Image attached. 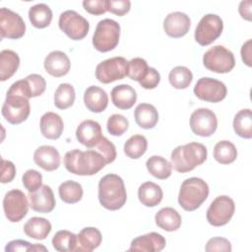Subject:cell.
Wrapping results in <instances>:
<instances>
[{
  "label": "cell",
  "mask_w": 252,
  "mask_h": 252,
  "mask_svg": "<svg viewBox=\"0 0 252 252\" xmlns=\"http://www.w3.org/2000/svg\"><path fill=\"white\" fill-rule=\"evenodd\" d=\"M148 141L143 135H133L124 144L125 155L133 159L141 158L147 151Z\"/></svg>",
  "instance_id": "obj_39"
},
{
  "label": "cell",
  "mask_w": 252,
  "mask_h": 252,
  "mask_svg": "<svg viewBox=\"0 0 252 252\" xmlns=\"http://www.w3.org/2000/svg\"><path fill=\"white\" fill-rule=\"evenodd\" d=\"M137 125L143 129H153L158 121V112L151 103H140L134 110Z\"/></svg>",
  "instance_id": "obj_26"
},
{
  "label": "cell",
  "mask_w": 252,
  "mask_h": 252,
  "mask_svg": "<svg viewBox=\"0 0 252 252\" xmlns=\"http://www.w3.org/2000/svg\"><path fill=\"white\" fill-rule=\"evenodd\" d=\"M235 211L234 201L226 196H218L207 210V220L213 226L225 225L232 218Z\"/></svg>",
  "instance_id": "obj_11"
},
{
  "label": "cell",
  "mask_w": 252,
  "mask_h": 252,
  "mask_svg": "<svg viewBox=\"0 0 252 252\" xmlns=\"http://www.w3.org/2000/svg\"><path fill=\"white\" fill-rule=\"evenodd\" d=\"M59 29L71 39L81 40L87 36L90 24L79 13L73 10H67L60 14L58 21Z\"/></svg>",
  "instance_id": "obj_8"
},
{
  "label": "cell",
  "mask_w": 252,
  "mask_h": 252,
  "mask_svg": "<svg viewBox=\"0 0 252 252\" xmlns=\"http://www.w3.org/2000/svg\"><path fill=\"white\" fill-rule=\"evenodd\" d=\"M251 5H252L251 0L240 2L238 12H239L242 19H245L247 21H251Z\"/></svg>",
  "instance_id": "obj_52"
},
{
  "label": "cell",
  "mask_w": 252,
  "mask_h": 252,
  "mask_svg": "<svg viewBox=\"0 0 252 252\" xmlns=\"http://www.w3.org/2000/svg\"><path fill=\"white\" fill-rule=\"evenodd\" d=\"M29 19L34 28L44 29L48 27L52 21V11L49 6L44 3L35 4L29 10Z\"/></svg>",
  "instance_id": "obj_31"
},
{
  "label": "cell",
  "mask_w": 252,
  "mask_h": 252,
  "mask_svg": "<svg viewBox=\"0 0 252 252\" xmlns=\"http://www.w3.org/2000/svg\"><path fill=\"white\" fill-rule=\"evenodd\" d=\"M119 37V24L112 19H103L96 25L93 35V45L99 52H108L118 45Z\"/></svg>",
  "instance_id": "obj_5"
},
{
  "label": "cell",
  "mask_w": 252,
  "mask_h": 252,
  "mask_svg": "<svg viewBox=\"0 0 252 252\" xmlns=\"http://www.w3.org/2000/svg\"><path fill=\"white\" fill-rule=\"evenodd\" d=\"M76 94L74 87L68 83L60 84L54 94V104L59 109H67L74 104Z\"/></svg>",
  "instance_id": "obj_37"
},
{
  "label": "cell",
  "mask_w": 252,
  "mask_h": 252,
  "mask_svg": "<svg viewBox=\"0 0 252 252\" xmlns=\"http://www.w3.org/2000/svg\"><path fill=\"white\" fill-rule=\"evenodd\" d=\"M251 39H248L247 41H245L243 43V45L241 46V50H240V53H241V58H242V61L248 66V67H251Z\"/></svg>",
  "instance_id": "obj_51"
},
{
  "label": "cell",
  "mask_w": 252,
  "mask_h": 252,
  "mask_svg": "<svg viewBox=\"0 0 252 252\" xmlns=\"http://www.w3.org/2000/svg\"><path fill=\"white\" fill-rule=\"evenodd\" d=\"M31 106L29 98L24 95L8 93L2 106V115L10 124H21L30 115Z\"/></svg>",
  "instance_id": "obj_7"
},
{
  "label": "cell",
  "mask_w": 252,
  "mask_h": 252,
  "mask_svg": "<svg viewBox=\"0 0 252 252\" xmlns=\"http://www.w3.org/2000/svg\"><path fill=\"white\" fill-rule=\"evenodd\" d=\"M101 126L98 122L91 119L82 121L76 130V138L87 148H93L102 139Z\"/></svg>",
  "instance_id": "obj_17"
},
{
  "label": "cell",
  "mask_w": 252,
  "mask_h": 252,
  "mask_svg": "<svg viewBox=\"0 0 252 252\" xmlns=\"http://www.w3.org/2000/svg\"><path fill=\"white\" fill-rule=\"evenodd\" d=\"M207 148L201 143L191 142L180 145L171 152V165L177 172H189L201 165L207 159Z\"/></svg>",
  "instance_id": "obj_3"
},
{
  "label": "cell",
  "mask_w": 252,
  "mask_h": 252,
  "mask_svg": "<svg viewBox=\"0 0 252 252\" xmlns=\"http://www.w3.org/2000/svg\"><path fill=\"white\" fill-rule=\"evenodd\" d=\"M84 9L92 15H102L106 10V0H85L83 1Z\"/></svg>",
  "instance_id": "obj_49"
},
{
  "label": "cell",
  "mask_w": 252,
  "mask_h": 252,
  "mask_svg": "<svg viewBox=\"0 0 252 252\" xmlns=\"http://www.w3.org/2000/svg\"><path fill=\"white\" fill-rule=\"evenodd\" d=\"M52 246L60 252H71L77 249V235L69 230H58L52 238Z\"/></svg>",
  "instance_id": "obj_35"
},
{
  "label": "cell",
  "mask_w": 252,
  "mask_h": 252,
  "mask_svg": "<svg viewBox=\"0 0 252 252\" xmlns=\"http://www.w3.org/2000/svg\"><path fill=\"white\" fill-rule=\"evenodd\" d=\"M28 197L30 207L35 212L48 214L55 208V197L52 189L48 185H42L36 191L29 192Z\"/></svg>",
  "instance_id": "obj_16"
},
{
  "label": "cell",
  "mask_w": 252,
  "mask_h": 252,
  "mask_svg": "<svg viewBox=\"0 0 252 252\" xmlns=\"http://www.w3.org/2000/svg\"><path fill=\"white\" fill-rule=\"evenodd\" d=\"M20 66L19 55L11 50L4 49L0 52V81L4 82L10 79Z\"/></svg>",
  "instance_id": "obj_30"
},
{
  "label": "cell",
  "mask_w": 252,
  "mask_h": 252,
  "mask_svg": "<svg viewBox=\"0 0 252 252\" xmlns=\"http://www.w3.org/2000/svg\"><path fill=\"white\" fill-rule=\"evenodd\" d=\"M43 66L49 75L59 78L68 74L71 63L66 53L60 50H54L45 57Z\"/></svg>",
  "instance_id": "obj_20"
},
{
  "label": "cell",
  "mask_w": 252,
  "mask_h": 252,
  "mask_svg": "<svg viewBox=\"0 0 252 252\" xmlns=\"http://www.w3.org/2000/svg\"><path fill=\"white\" fill-rule=\"evenodd\" d=\"M205 250L208 252H213V251L229 252L231 251V244L226 238L213 237L208 240Z\"/></svg>",
  "instance_id": "obj_47"
},
{
  "label": "cell",
  "mask_w": 252,
  "mask_h": 252,
  "mask_svg": "<svg viewBox=\"0 0 252 252\" xmlns=\"http://www.w3.org/2000/svg\"><path fill=\"white\" fill-rule=\"evenodd\" d=\"M190 128L197 136H212L218 128V119L215 112L209 108L194 110L190 116Z\"/></svg>",
  "instance_id": "obj_15"
},
{
  "label": "cell",
  "mask_w": 252,
  "mask_h": 252,
  "mask_svg": "<svg viewBox=\"0 0 252 252\" xmlns=\"http://www.w3.org/2000/svg\"><path fill=\"white\" fill-rule=\"evenodd\" d=\"M191 20L189 16L182 12L169 13L163 21V30L165 33L173 38L184 36L190 29Z\"/></svg>",
  "instance_id": "obj_18"
},
{
  "label": "cell",
  "mask_w": 252,
  "mask_h": 252,
  "mask_svg": "<svg viewBox=\"0 0 252 252\" xmlns=\"http://www.w3.org/2000/svg\"><path fill=\"white\" fill-rule=\"evenodd\" d=\"M131 8L129 0H106V10L116 16L122 17L126 15Z\"/></svg>",
  "instance_id": "obj_46"
},
{
  "label": "cell",
  "mask_w": 252,
  "mask_h": 252,
  "mask_svg": "<svg viewBox=\"0 0 252 252\" xmlns=\"http://www.w3.org/2000/svg\"><path fill=\"white\" fill-rule=\"evenodd\" d=\"M29 202L25 193L19 189L8 191L3 199V210L5 217L11 222L22 220L28 214Z\"/></svg>",
  "instance_id": "obj_12"
},
{
  "label": "cell",
  "mask_w": 252,
  "mask_h": 252,
  "mask_svg": "<svg viewBox=\"0 0 252 252\" xmlns=\"http://www.w3.org/2000/svg\"><path fill=\"white\" fill-rule=\"evenodd\" d=\"M24 187L31 193L42 186V175L35 169L27 170L22 177Z\"/></svg>",
  "instance_id": "obj_42"
},
{
  "label": "cell",
  "mask_w": 252,
  "mask_h": 252,
  "mask_svg": "<svg viewBox=\"0 0 252 252\" xmlns=\"http://www.w3.org/2000/svg\"><path fill=\"white\" fill-rule=\"evenodd\" d=\"M156 224L165 231L177 230L182 222L180 214L171 207L160 209L155 216Z\"/></svg>",
  "instance_id": "obj_27"
},
{
  "label": "cell",
  "mask_w": 252,
  "mask_h": 252,
  "mask_svg": "<svg viewBox=\"0 0 252 252\" xmlns=\"http://www.w3.org/2000/svg\"><path fill=\"white\" fill-rule=\"evenodd\" d=\"M194 94L201 100L215 103L225 98L227 89L222 82L217 79L203 77L197 81L194 87Z\"/></svg>",
  "instance_id": "obj_13"
},
{
  "label": "cell",
  "mask_w": 252,
  "mask_h": 252,
  "mask_svg": "<svg viewBox=\"0 0 252 252\" xmlns=\"http://www.w3.org/2000/svg\"><path fill=\"white\" fill-rule=\"evenodd\" d=\"M35 164L46 171H53L60 165L61 158L59 152L53 146L43 145L38 147L33 154Z\"/></svg>",
  "instance_id": "obj_21"
},
{
  "label": "cell",
  "mask_w": 252,
  "mask_h": 252,
  "mask_svg": "<svg viewBox=\"0 0 252 252\" xmlns=\"http://www.w3.org/2000/svg\"><path fill=\"white\" fill-rule=\"evenodd\" d=\"M162 197L163 193L160 186L152 181L144 182L138 189V198L146 207L158 206L161 202Z\"/></svg>",
  "instance_id": "obj_29"
},
{
  "label": "cell",
  "mask_w": 252,
  "mask_h": 252,
  "mask_svg": "<svg viewBox=\"0 0 252 252\" xmlns=\"http://www.w3.org/2000/svg\"><path fill=\"white\" fill-rule=\"evenodd\" d=\"M39 127L43 137L49 140H56L62 135L64 123L60 115L55 112L48 111L41 116Z\"/></svg>",
  "instance_id": "obj_22"
},
{
  "label": "cell",
  "mask_w": 252,
  "mask_h": 252,
  "mask_svg": "<svg viewBox=\"0 0 252 252\" xmlns=\"http://www.w3.org/2000/svg\"><path fill=\"white\" fill-rule=\"evenodd\" d=\"M103 157L96 151L78 149L71 150L65 154L64 165L66 169L76 175L91 176L96 174L105 166Z\"/></svg>",
  "instance_id": "obj_1"
},
{
  "label": "cell",
  "mask_w": 252,
  "mask_h": 252,
  "mask_svg": "<svg viewBox=\"0 0 252 252\" xmlns=\"http://www.w3.org/2000/svg\"><path fill=\"white\" fill-rule=\"evenodd\" d=\"M26 32V24L22 17L8 9H0V33L1 38H10V39H19L24 36Z\"/></svg>",
  "instance_id": "obj_14"
},
{
  "label": "cell",
  "mask_w": 252,
  "mask_h": 252,
  "mask_svg": "<svg viewBox=\"0 0 252 252\" xmlns=\"http://www.w3.org/2000/svg\"><path fill=\"white\" fill-rule=\"evenodd\" d=\"M16 176V167L15 164L7 159L2 158L1 163V182L9 183Z\"/></svg>",
  "instance_id": "obj_50"
},
{
  "label": "cell",
  "mask_w": 252,
  "mask_h": 252,
  "mask_svg": "<svg viewBox=\"0 0 252 252\" xmlns=\"http://www.w3.org/2000/svg\"><path fill=\"white\" fill-rule=\"evenodd\" d=\"M160 82L159 73L153 67H149V70L144 79L139 83L142 88L146 90H153L158 87Z\"/></svg>",
  "instance_id": "obj_48"
},
{
  "label": "cell",
  "mask_w": 252,
  "mask_h": 252,
  "mask_svg": "<svg viewBox=\"0 0 252 252\" xmlns=\"http://www.w3.org/2000/svg\"><path fill=\"white\" fill-rule=\"evenodd\" d=\"M96 147H97L98 153L103 157L106 164L111 163L115 160L117 156L115 146L107 138L102 137V139L98 142Z\"/></svg>",
  "instance_id": "obj_45"
},
{
  "label": "cell",
  "mask_w": 252,
  "mask_h": 252,
  "mask_svg": "<svg viewBox=\"0 0 252 252\" xmlns=\"http://www.w3.org/2000/svg\"><path fill=\"white\" fill-rule=\"evenodd\" d=\"M128 126V119L121 114H112L111 116H109L106 123V129L108 133L112 136L123 135L127 131Z\"/></svg>",
  "instance_id": "obj_41"
},
{
  "label": "cell",
  "mask_w": 252,
  "mask_h": 252,
  "mask_svg": "<svg viewBox=\"0 0 252 252\" xmlns=\"http://www.w3.org/2000/svg\"><path fill=\"white\" fill-rule=\"evenodd\" d=\"M52 229L51 223L48 220L39 217H32L27 220L24 225V232L27 236L36 239L43 240L47 237Z\"/></svg>",
  "instance_id": "obj_28"
},
{
  "label": "cell",
  "mask_w": 252,
  "mask_h": 252,
  "mask_svg": "<svg viewBox=\"0 0 252 252\" xmlns=\"http://www.w3.org/2000/svg\"><path fill=\"white\" fill-rule=\"evenodd\" d=\"M214 158L221 164H229L236 159L237 150L231 142L222 140L215 145Z\"/></svg>",
  "instance_id": "obj_36"
},
{
  "label": "cell",
  "mask_w": 252,
  "mask_h": 252,
  "mask_svg": "<svg viewBox=\"0 0 252 252\" xmlns=\"http://www.w3.org/2000/svg\"><path fill=\"white\" fill-rule=\"evenodd\" d=\"M204 66L215 73L230 72L235 66L233 53L222 45H215L208 49L203 56Z\"/></svg>",
  "instance_id": "obj_6"
},
{
  "label": "cell",
  "mask_w": 252,
  "mask_h": 252,
  "mask_svg": "<svg viewBox=\"0 0 252 252\" xmlns=\"http://www.w3.org/2000/svg\"><path fill=\"white\" fill-rule=\"evenodd\" d=\"M193 80V74L189 68L185 66L174 67L168 75L170 85L177 90H184L190 86Z\"/></svg>",
  "instance_id": "obj_38"
},
{
  "label": "cell",
  "mask_w": 252,
  "mask_h": 252,
  "mask_svg": "<svg viewBox=\"0 0 252 252\" xmlns=\"http://www.w3.org/2000/svg\"><path fill=\"white\" fill-rule=\"evenodd\" d=\"M101 240H102L101 233L96 227H93V226L85 227L77 234L76 251L91 252L100 245Z\"/></svg>",
  "instance_id": "obj_25"
},
{
  "label": "cell",
  "mask_w": 252,
  "mask_h": 252,
  "mask_svg": "<svg viewBox=\"0 0 252 252\" xmlns=\"http://www.w3.org/2000/svg\"><path fill=\"white\" fill-rule=\"evenodd\" d=\"M6 252H14V251H47V249L39 244H32L26 240H12L7 243L5 247Z\"/></svg>",
  "instance_id": "obj_44"
},
{
  "label": "cell",
  "mask_w": 252,
  "mask_h": 252,
  "mask_svg": "<svg viewBox=\"0 0 252 252\" xmlns=\"http://www.w3.org/2000/svg\"><path fill=\"white\" fill-rule=\"evenodd\" d=\"M112 103L119 109H130L136 103L137 93L130 85L122 84L114 87L110 93Z\"/></svg>",
  "instance_id": "obj_24"
},
{
  "label": "cell",
  "mask_w": 252,
  "mask_h": 252,
  "mask_svg": "<svg viewBox=\"0 0 252 252\" xmlns=\"http://www.w3.org/2000/svg\"><path fill=\"white\" fill-rule=\"evenodd\" d=\"M208 196V184L202 178L190 177L185 179L180 186L178 204L183 210L193 212L207 200Z\"/></svg>",
  "instance_id": "obj_4"
},
{
  "label": "cell",
  "mask_w": 252,
  "mask_h": 252,
  "mask_svg": "<svg viewBox=\"0 0 252 252\" xmlns=\"http://www.w3.org/2000/svg\"><path fill=\"white\" fill-rule=\"evenodd\" d=\"M98 201L109 211L121 209L127 201L123 179L114 173L104 175L98 182Z\"/></svg>",
  "instance_id": "obj_2"
},
{
  "label": "cell",
  "mask_w": 252,
  "mask_h": 252,
  "mask_svg": "<svg viewBox=\"0 0 252 252\" xmlns=\"http://www.w3.org/2000/svg\"><path fill=\"white\" fill-rule=\"evenodd\" d=\"M146 167L154 177L160 180L168 178L172 172L171 163L160 156H153L149 158L146 161Z\"/></svg>",
  "instance_id": "obj_32"
},
{
  "label": "cell",
  "mask_w": 252,
  "mask_h": 252,
  "mask_svg": "<svg viewBox=\"0 0 252 252\" xmlns=\"http://www.w3.org/2000/svg\"><path fill=\"white\" fill-rule=\"evenodd\" d=\"M84 102L90 111L100 113L108 105V95L101 88L91 86L84 93Z\"/></svg>",
  "instance_id": "obj_23"
},
{
  "label": "cell",
  "mask_w": 252,
  "mask_h": 252,
  "mask_svg": "<svg viewBox=\"0 0 252 252\" xmlns=\"http://www.w3.org/2000/svg\"><path fill=\"white\" fill-rule=\"evenodd\" d=\"M128 74V61L121 56L108 58L97 64L95 78L102 84L122 80Z\"/></svg>",
  "instance_id": "obj_9"
},
{
  "label": "cell",
  "mask_w": 252,
  "mask_h": 252,
  "mask_svg": "<svg viewBox=\"0 0 252 252\" xmlns=\"http://www.w3.org/2000/svg\"><path fill=\"white\" fill-rule=\"evenodd\" d=\"M25 79L28 83L32 97L39 96L44 93L46 88V82L41 75L31 74L27 76Z\"/></svg>",
  "instance_id": "obj_43"
},
{
  "label": "cell",
  "mask_w": 252,
  "mask_h": 252,
  "mask_svg": "<svg viewBox=\"0 0 252 252\" xmlns=\"http://www.w3.org/2000/svg\"><path fill=\"white\" fill-rule=\"evenodd\" d=\"M165 238L158 232H150L134 238L129 247V251L159 252L165 247Z\"/></svg>",
  "instance_id": "obj_19"
},
{
  "label": "cell",
  "mask_w": 252,
  "mask_h": 252,
  "mask_svg": "<svg viewBox=\"0 0 252 252\" xmlns=\"http://www.w3.org/2000/svg\"><path fill=\"white\" fill-rule=\"evenodd\" d=\"M148 70L149 66L147 61L141 57H136L128 61L127 76L133 81H137L140 83L146 76Z\"/></svg>",
  "instance_id": "obj_40"
},
{
  "label": "cell",
  "mask_w": 252,
  "mask_h": 252,
  "mask_svg": "<svg viewBox=\"0 0 252 252\" xmlns=\"http://www.w3.org/2000/svg\"><path fill=\"white\" fill-rule=\"evenodd\" d=\"M233 130L241 138H252V112L250 108L241 109L235 114Z\"/></svg>",
  "instance_id": "obj_33"
},
{
  "label": "cell",
  "mask_w": 252,
  "mask_h": 252,
  "mask_svg": "<svg viewBox=\"0 0 252 252\" xmlns=\"http://www.w3.org/2000/svg\"><path fill=\"white\" fill-rule=\"evenodd\" d=\"M223 22L216 14H207L202 17L195 30V40L202 46L214 42L222 32Z\"/></svg>",
  "instance_id": "obj_10"
},
{
  "label": "cell",
  "mask_w": 252,
  "mask_h": 252,
  "mask_svg": "<svg viewBox=\"0 0 252 252\" xmlns=\"http://www.w3.org/2000/svg\"><path fill=\"white\" fill-rule=\"evenodd\" d=\"M60 199L67 204H75L81 201L83 197V187L79 182L67 180L60 184L58 188Z\"/></svg>",
  "instance_id": "obj_34"
}]
</instances>
